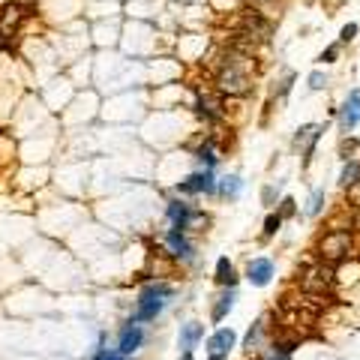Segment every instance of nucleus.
Segmentation results:
<instances>
[{
	"label": "nucleus",
	"instance_id": "f257e3e1",
	"mask_svg": "<svg viewBox=\"0 0 360 360\" xmlns=\"http://www.w3.org/2000/svg\"><path fill=\"white\" fill-rule=\"evenodd\" d=\"M357 232H324L315 243V258L322 264L336 267L339 262H348V258L357 255Z\"/></svg>",
	"mask_w": 360,
	"mask_h": 360
},
{
	"label": "nucleus",
	"instance_id": "f03ea898",
	"mask_svg": "<svg viewBox=\"0 0 360 360\" xmlns=\"http://www.w3.org/2000/svg\"><path fill=\"white\" fill-rule=\"evenodd\" d=\"M172 297H174V288L168 283H163V279L144 285L142 294H138V303H135V313H133V318H129V324L153 322V318L168 306V300H172Z\"/></svg>",
	"mask_w": 360,
	"mask_h": 360
},
{
	"label": "nucleus",
	"instance_id": "7ed1b4c3",
	"mask_svg": "<svg viewBox=\"0 0 360 360\" xmlns=\"http://www.w3.org/2000/svg\"><path fill=\"white\" fill-rule=\"evenodd\" d=\"M216 84L228 96H243L249 90V84H253V78H249V60L240 57V54H232L223 66H219Z\"/></svg>",
	"mask_w": 360,
	"mask_h": 360
},
{
	"label": "nucleus",
	"instance_id": "20e7f679",
	"mask_svg": "<svg viewBox=\"0 0 360 360\" xmlns=\"http://www.w3.org/2000/svg\"><path fill=\"white\" fill-rule=\"evenodd\" d=\"M177 193L180 195H207V198H213V195H219V180H216V174L210 172V168H198V172H193L186 180H180Z\"/></svg>",
	"mask_w": 360,
	"mask_h": 360
},
{
	"label": "nucleus",
	"instance_id": "39448f33",
	"mask_svg": "<svg viewBox=\"0 0 360 360\" xmlns=\"http://www.w3.org/2000/svg\"><path fill=\"white\" fill-rule=\"evenodd\" d=\"M165 213L168 219H172V228H177V232H193L195 225H207V216L204 213H198V210H193V204H186V202H180V198H172L165 207Z\"/></svg>",
	"mask_w": 360,
	"mask_h": 360
},
{
	"label": "nucleus",
	"instance_id": "423d86ee",
	"mask_svg": "<svg viewBox=\"0 0 360 360\" xmlns=\"http://www.w3.org/2000/svg\"><path fill=\"white\" fill-rule=\"evenodd\" d=\"M324 129H327V123H303V126H300L297 133H294V138H292V147L303 153V168H306L309 163H313L315 147H318V142H322Z\"/></svg>",
	"mask_w": 360,
	"mask_h": 360
},
{
	"label": "nucleus",
	"instance_id": "0eeeda50",
	"mask_svg": "<svg viewBox=\"0 0 360 360\" xmlns=\"http://www.w3.org/2000/svg\"><path fill=\"white\" fill-rule=\"evenodd\" d=\"M336 123H339V133L343 135H352L357 123H360V87H352L343 99V105H339L336 112Z\"/></svg>",
	"mask_w": 360,
	"mask_h": 360
},
{
	"label": "nucleus",
	"instance_id": "6e6552de",
	"mask_svg": "<svg viewBox=\"0 0 360 360\" xmlns=\"http://www.w3.org/2000/svg\"><path fill=\"white\" fill-rule=\"evenodd\" d=\"M163 243H165V249H168V255L180 258V262H193V258H195V246H193V240H189L186 232L168 228V232L163 234Z\"/></svg>",
	"mask_w": 360,
	"mask_h": 360
},
{
	"label": "nucleus",
	"instance_id": "1a4fd4ad",
	"mask_svg": "<svg viewBox=\"0 0 360 360\" xmlns=\"http://www.w3.org/2000/svg\"><path fill=\"white\" fill-rule=\"evenodd\" d=\"M273 273H276V264L270 262V258L258 255V258H249V264H246V273H243V276H246V283H249V285L264 288V285H270Z\"/></svg>",
	"mask_w": 360,
	"mask_h": 360
},
{
	"label": "nucleus",
	"instance_id": "9d476101",
	"mask_svg": "<svg viewBox=\"0 0 360 360\" xmlns=\"http://www.w3.org/2000/svg\"><path fill=\"white\" fill-rule=\"evenodd\" d=\"M333 285L348 288V292H354V288L360 285V255L348 258V262H339L333 267Z\"/></svg>",
	"mask_w": 360,
	"mask_h": 360
},
{
	"label": "nucleus",
	"instance_id": "9b49d317",
	"mask_svg": "<svg viewBox=\"0 0 360 360\" xmlns=\"http://www.w3.org/2000/svg\"><path fill=\"white\" fill-rule=\"evenodd\" d=\"M237 345V333L232 327H216L213 333L207 336V354H216V357H228L232 348Z\"/></svg>",
	"mask_w": 360,
	"mask_h": 360
},
{
	"label": "nucleus",
	"instance_id": "f8f14e48",
	"mask_svg": "<svg viewBox=\"0 0 360 360\" xmlns=\"http://www.w3.org/2000/svg\"><path fill=\"white\" fill-rule=\"evenodd\" d=\"M142 345H144V327L126 322V327L120 330V336H117V352L123 357H133Z\"/></svg>",
	"mask_w": 360,
	"mask_h": 360
},
{
	"label": "nucleus",
	"instance_id": "ddd939ff",
	"mask_svg": "<svg viewBox=\"0 0 360 360\" xmlns=\"http://www.w3.org/2000/svg\"><path fill=\"white\" fill-rule=\"evenodd\" d=\"M234 300H237V292H234V288H223V292L213 297V306H210V322H213V324L225 322V315L234 309Z\"/></svg>",
	"mask_w": 360,
	"mask_h": 360
},
{
	"label": "nucleus",
	"instance_id": "4468645a",
	"mask_svg": "<svg viewBox=\"0 0 360 360\" xmlns=\"http://www.w3.org/2000/svg\"><path fill=\"white\" fill-rule=\"evenodd\" d=\"M213 279H216V285L219 288H237V279H240V273H237V267L228 262V258L223 255L216 262V270H213Z\"/></svg>",
	"mask_w": 360,
	"mask_h": 360
},
{
	"label": "nucleus",
	"instance_id": "2eb2a0df",
	"mask_svg": "<svg viewBox=\"0 0 360 360\" xmlns=\"http://www.w3.org/2000/svg\"><path fill=\"white\" fill-rule=\"evenodd\" d=\"M204 339V324L202 322H189L180 327V352H193V348Z\"/></svg>",
	"mask_w": 360,
	"mask_h": 360
},
{
	"label": "nucleus",
	"instance_id": "dca6fc26",
	"mask_svg": "<svg viewBox=\"0 0 360 360\" xmlns=\"http://www.w3.org/2000/svg\"><path fill=\"white\" fill-rule=\"evenodd\" d=\"M264 336H267V318H258V322L246 330V336H243V348H262V343H264Z\"/></svg>",
	"mask_w": 360,
	"mask_h": 360
},
{
	"label": "nucleus",
	"instance_id": "f3484780",
	"mask_svg": "<svg viewBox=\"0 0 360 360\" xmlns=\"http://www.w3.org/2000/svg\"><path fill=\"white\" fill-rule=\"evenodd\" d=\"M195 108H198V114H202L204 120H219L223 117V103H219L216 96H198Z\"/></svg>",
	"mask_w": 360,
	"mask_h": 360
},
{
	"label": "nucleus",
	"instance_id": "a211bd4d",
	"mask_svg": "<svg viewBox=\"0 0 360 360\" xmlns=\"http://www.w3.org/2000/svg\"><path fill=\"white\" fill-rule=\"evenodd\" d=\"M240 193H243V180H240V174H228V177L219 180V195L228 198V202L240 198Z\"/></svg>",
	"mask_w": 360,
	"mask_h": 360
},
{
	"label": "nucleus",
	"instance_id": "6ab92c4d",
	"mask_svg": "<svg viewBox=\"0 0 360 360\" xmlns=\"http://www.w3.org/2000/svg\"><path fill=\"white\" fill-rule=\"evenodd\" d=\"M357 180H360V159H348L343 165V172H339V186L348 189V186H354Z\"/></svg>",
	"mask_w": 360,
	"mask_h": 360
},
{
	"label": "nucleus",
	"instance_id": "aec40b11",
	"mask_svg": "<svg viewBox=\"0 0 360 360\" xmlns=\"http://www.w3.org/2000/svg\"><path fill=\"white\" fill-rule=\"evenodd\" d=\"M195 159H198V163H202V168H210V172H213V168H216V163H219L216 144H213V142L202 144V147H198V153H195Z\"/></svg>",
	"mask_w": 360,
	"mask_h": 360
},
{
	"label": "nucleus",
	"instance_id": "412c9836",
	"mask_svg": "<svg viewBox=\"0 0 360 360\" xmlns=\"http://www.w3.org/2000/svg\"><path fill=\"white\" fill-rule=\"evenodd\" d=\"M324 202H327V195H324V189H313V195H309V207H306V216H322V210H324Z\"/></svg>",
	"mask_w": 360,
	"mask_h": 360
},
{
	"label": "nucleus",
	"instance_id": "4be33fe9",
	"mask_svg": "<svg viewBox=\"0 0 360 360\" xmlns=\"http://www.w3.org/2000/svg\"><path fill=\"white\" fill-rule=\"evenodd\" d=\"M276 213H279V216H283V223H285V219H292V216L297 213V202H294V198H292V195L279 198V204H276Z\"/></svg>",
	"mask_w": 360,
	"mask_h": 360
},
{
	"label": "nucleus",
	"instance_id": "5701e85b",
	"mask_svg": "<svg viewBox=\"0 0 360 360\" xmlns=\"http://www.w3.org/2000/svg\"><path fill=\"white\" fill-rule=\"evenodd\" d=\"M354 153H357V138L354 135H343V142H339V156L345 159H354Z\"/></svg>",
	"mask_w": 360,
	"mask_h": 360
},
{
	"label": "nucleus",
	"instance_id": "b1692460",
	"mask_svg": "<svg viewBox=\"0 0 360 360\" xmlns=\"http://www.w3.org/2000/svg\"><path fill=\"white\" fill-rule=\"evenodd\" d=\"M279 228H283V216H279L276 210H273V213H267V219H264L262 234H264V237H273V234L279 232Z\"/></svg>",
	"mask_w": 360,
	"mask_h": 360
},
{
	"label": "nucleus",
	"instance_id": "393cba45",
	"mask_svg": "<svg viewBox=\"0 0 360 360\" xmlns=\"http://www.w3.org/2000/svg\"><path fill=\"white\" fill-rule=\"evenodd\" d=\"M357 33H360V24H357V22H348V24H343V30H339V45L354 43Z\"/></svg>",
	"mask_w": 360,
	"mask_h": 360
},
{
	"label": "nucleus",
	"instance_id": "a878e982",
	"mask_svg": "<svg viewBox=\"0 0 360 360\" xmlns=\"http://www.w3.org/2000/svg\"><path fill=\"white\" fill-rule=\"evenodd\" d=\"M306 84H309V90H324V87L330 84V78H327V75L322 73V69H315V73H309Z\"/></svg>",
	"mask_w": 360,
	"mask_h": 360
},
{
	"label": "nucleus",
	"instance_id": "bb28decb",
	"mask_svg": "<svg viewBox=\"0 0 360 360\" xmlns=\"http://www.w3.org/2000/svg\"><path fill=\"white\" fill-rule=\"evenodd\" d=\"M276 202H279V186H273V183L262 186V204L264 207H273Z\"/></svg>",
	"mask_w": 360,
	"mask_h": 360
},
{
	"label": "nucleus",
	"instance_id": "cd10ccee",
	"mask_svg": "<svg viewBox=\"0 0 360 360\" xmlns=\"http://www.w3.org/2000/svg\"><path fill=\"white\" fill-rule=\"evenodd\" d=\"M339 54H343V45L339 43H333V45H327L322 54H318V60H322V63H336L339 60Z\"/></svg>",
	"mask_w": 360,
	"mask_h": 360
},
{
	"label": "nucleus",
	"instance_id": "c85d7f7f",
	"mask_svg": "<svg viewBox=\"0 0 360 360\" xmlns=\"http://www.w3.org/2000/svg\"><path fill=\"white\" fill-rule=\"evenodd\" d=\"M93 360H129V357H123L117 348H96Z\"/></svg>",
	"mask_w": 360,
	"mask_h": 360
},
{
	"label": "nucleus",
	"instance_id": "c756f323",
	"mask_svg": "<svg viewBox=\"0 0 360 360\" xmlns=\"http://www.w3.org/2000/svg\"><path fill=\"white\" fill-rule=\"evenodd\" d=\"M292 84H294V73H285V75H283V82H276L273 93H276V96H285L288 90H292Z\"/></svg>",
	"mask_w": 360,
	"mask_h": 360
},
{
	"label": "nucleus",
	"instance_id": "7c9ffc66",
	"mask_svg": "<svg viewBox=\"0 0 360 360\" xmlns=\"http://www.w3.org/2000/svg\"><path fill=\"white\" fill-rule=\"evenodd\" d=\"M180 360H195L193 352H180Z\"/></svg>",
	"mask_w": 360,
	"mask_h": 360
},
{
	"label": "nucleus",
	"instance_id": "2f4dec72",
	"mask_svg": "<svg viewBox=\"0 0 360 360\" xmlns=\"http://www.w3.org/2000/svg\"><path fill=\"white\" fill-rule=\"evenodd\" d=\"M343 3H345V0H330V6H333V9H336V6H343Z\"/></svg>",
	"mask_w": 360,
	"mask_h": 360
},
{
	"label": "nucleus",
	"instance_id": "473e14b6",
	"mask_svg": "<svg viewBox=\"0 0 360 360\" xmlns=\"http://www.w3.org/2000/svg\"><path fill=\"white\" fill-rule=\"evenodd\" d=\"M207 360H228V357H216V354H207Z\"/></svg>",
	"mask_w": 360,
	"mask_h": 360
},
{
	"label": "nucleus",
	"instance_id": "72a5a7b5",
	"mask_svg": "<svg viewBox=\"0 0 360 360\" xmlns=\"http://www.w3.org/2000/svg\"><path fill=\"white\" fill-rule=\"evenodd\" d=\"M357 255H360V246H357Z\"/></svg>",
	"mask_w": 360,
	"mask_h": 360
}]
</instances>
